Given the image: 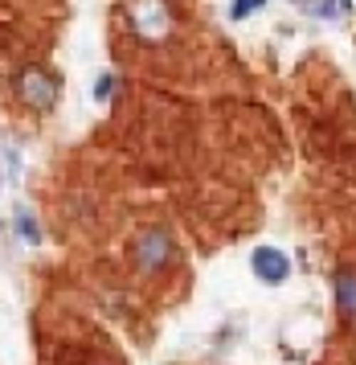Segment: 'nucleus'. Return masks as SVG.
Returning <instances> with one entry per match:
<instances>
[{
    "label": "nucleus",
    "instance_id": "nucleus-1",
    "mask_svg": "<svg viewBox=\"0 0 356 365\" xmlns=\"http://www.w3.org/2000/svg\"><path fill=\"white\" fill-rule=\"evenodd\" d=\"M127 17H131V29L144 41H164L168 29H172L168 0H127Z\"/></svg>",
    "mask_w": 356,
    "mask_h": 365
},
{
    "label": "nucleus",
    "instance_id": "nucleus-2",
    "mask_svg": "<svg viewBox=\"0 0 356 365\" xmlns=\"http://www.w3.org/2000/svg\"><path fill=\"white\" fill-rule=\"evenodd\" d=\"M172 250L177 247H172V234L168 230H144L140 242H135V263L144 271H160V267H168Z\"/></svg>",
    "mask_w": 356,
    "mask_h": 365
},
{
    "label": "nucleus",
    "instance_id": "nucleus-3",
    "mask_svg": "<svg viewBox=\"0 0 356 365\" xmlns=\"http://www.w3.org/2000/svg\"><path fill=\"white\" fill-rule=\"evenodd\" d=\"M16 86H21V99L29 103V107H53V99H58V83L49 78L46 70H21V78H16Z\"/></svg>",
    "mask_w": 356,
    "mask_h": 365
},
{
    "label": "nucleus",
    "instance_id": "nucleus-4",
    "mask_svg": "<svg viewBox=\"0 0 356 365\" xmlns=\"http://www.w3.org/2000/svg\"><path fill=\"white\" fill-rule=\"evenodd\" d=\"M250 267H254V275H258L262 283H283L291 275V259L278 247H258L250 255Z\"/></svg>",
    "mask_w": 356,
    "mask_h": 365
},
{
    "label": "nucleus",
    "instance_id": "nucleus-5",
    "mask_svg": "<svg viewBox=\"0 0 356 365\" xmlns=\"http://www.w3.org/2000/svg\"><path fill=\"white\" fill-rule=\"evenodd\" d=\"M332 287H336V308H340V316L348 324H356V271L352 267H340Z\"/></svg>",
    "mask_w": 356,
    "mask_h": 365
},
{
    "label": "nucleus",
    "instance_id": "nucleus-6",
    "mask_svg": "<svg viewBox=\"0 0 356 365\" xmlns=\"http://www.w3.org/2000/svg\"><path fill=\"white\" fill-rule=\"evenodd\" d=\"M311 17H344L348 13V0H308L303 4Z\"/></svg>",
    "mask_w": 356,
    "mask_h": 365
},
{
    "label": "nucleus",
    "instance_id": "nucleus-7",
    "mask_svg": "<svg viewBox=\"0 0 356 365\" xmlns=\"http://www.w3.org/2000/svg\"><path fill=\"white\" fill-rule=\"evenodd\" d=\"M16 230H21V238H25V242H33V247L41 242V226L33 222L29 210H16Z\"/></svg>",
    "mask_w": 356,
    "mask_h": 365
},
{
    "label": "nucleus",
    "instance_id": "nucleus-8",
    "mask_svg": "<svg viewBox=\"0 0 356 365\" xmlns=\"http://www.w3.org/2000/svg\"><path fill=\"white\" fill-rule=\"evenodd\" d=\"M262 4H266V0H234V4H229V17H234V21H246L250 13H258Z\"/></svg>",
    "mask_w": 356,
    "mask_h": 365
},
{
    "label": "nucleus",
    "instance_id": "nucleus-9",
    "mask_svg": "<svg viewBox=\"0 0 356 365\" xmlns=\"http://www.w3.org/2000/svg\"><path fill=\"white\" fill-rule=\"evenodd\" d=\"M111 95H115V74H103V78L95 83V99H98V103H107Z\"/></svg>",
    "mask_w": 356,
    "mask_h": 365
}]
</instances>
